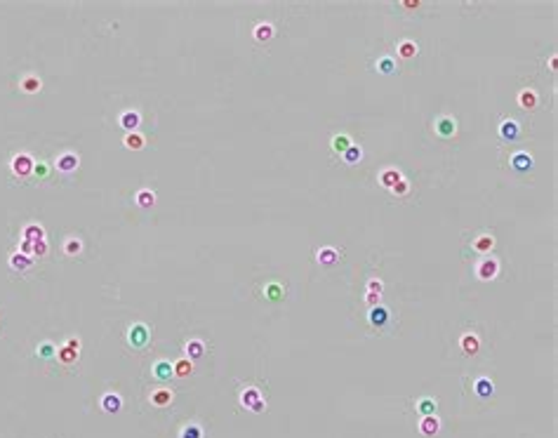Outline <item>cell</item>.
Listing matches in <instances>:
<instances>
[{"instance_id":"6da1fadb","label":"cell","mask_w":558,"mask_h":438,"mask_svg":"<svg viewBox=\"0 0 558 438\" xmlns=\"http://www.w3.org/2000/svg\"><path fill=\"white\" fill-rule=\"evenodd\" d=\"M78 351H80V339L78 337H71L66 344L57 351V358L64 363V365H73L78 361Z\"/></svg>"},{"instance_id":"7a4b0ae2","label":"cell","mask_w":558,"mask_h":438,"mask_svg":"<svg viewBox=\"0 0 558 438\" xmlns=\"http://www.w3.org/2000/svg\"><path fill=\"white\" fill-rule=\"evenodd\" d=\"M33 170H36V163L29 154H17L12 158V172H15L17 177H29Z\"/></svg>"},{"instance_id":"3957f363","label":"cell","mask_w":558,"mask_h":438,"mask_svg":"<svg viewBox=\"0 0 558 438\" xmlns=\"http://www.w3.org/2000/svg\"><path fill=\"white\" fill-rule=\"evenodd\" d=\"M241 403H243V407H248L252 412H262L264 407H266V403L262 400V396H259V391H257L255 386H250V389H245V391L241 393Z\"/></svg>"},{"instance_id":"277c9868","label":"cell","mask_w":558,"mask_h":438,"mask_svg":"<svg viewBox=\"0 0 558 438\" xmlns=\"http://www.w3.org/2000/svg\"><path fill=\"white\" fill-rule=\"evenodd\" d=\"M476 273H478L481 280H492V278H497V273H499V261H497L495 257H483L481 264L476 266Z\"/></svg>"},{"instance_id":"5b68a950","label":"cell","mask_w":558,"mask_h":438,"mask_svg":"<svg viewBox=\"0 0 558 438\" xmlns=\"http://www.w3.org/2000/svg\"><path fill=\"white\" fill-rule=\"evenodd\" d=\"M78 163H80L78 154L66 151V154H62V156H57V158H55V168L59 170V172H64V175H71V172H76Z\"/></svg>"},{"instance_id":"8992f818","label":"cell","mask_w":558,"mask_h":438,"mask_svg":"<svg viewBox=\"0 0 558 438\" xmlns=\"http://www.w3.org/2000/svg\"><path fill=\"white\" fill-rule=\"evenodd\" d=\"M532 165H535V161H532V156L527 154V151H518V154L511 156V170H513V172H518V175L530 172V170H532Z\"/></svg>"},{"instance_id":"52a82bcc","label":"cell","mask_w":558,"mask_h":438,"mask_svg":"<svg viewBox=\"0 0 558 438\" xmlns=\"http://www.w3.org/2000/svg\"><path fill=\"white\" fill-rule=\"evenodd\" d=\"M127 339H130V344L134 346V349H144L146 342H148V328L146 325H141V323L132 325L130 332H127Z\"/></svg>"},{"instance_id":"ba28073f","label":"cell","mask_w":558,"mask_h":438,"mask_svg":"<svg viewBox=\"0 0 558 438\" xmlns=\"http://www.w3.org/2000/svg\"><path fill=\"white\" fill-rule=\"evenodd\" d=\"M434 130H436V134H438V137L450 139V137H455V132H457V123H455V118L443 115V118H438V120H436Z\"/></svg>"},{"instance_id":"9c48e42d","label":"cell","mask_w":558,"mask_h":438,"mask_svg":"<svg viewBox=\"0 0 558 438\" xmlns=\"http://www.w3.org/2000/svg\"><path fill=\"white\" fill-rule=\"evenodd\" d=\"M499 139H504V141H518V139H520L518 123H516V120H511V118L502 120V123H499Z\"/></svg>"},{"instance_id":"30bf717a","label":"cell","mask_w":558,"mask_h":438,"mask_svg":"<svg viewBox=\"0 0 558 438\" xmlns=\"http://www.w3.org/2000/svg\"><path fill=\"white\" fill-rule=\"evenodd\" d=\"M367 321H370L372 328H384L389 323V309L384 304H377V307L370 309V314H367Z\"/></svg>"},{"instance_id":"8fae6325","label":"cell","mask_w":558,"mask_h":438,"mask_svg":"<svg viewBox=\"0 0 558 438\" xmlns=\"http://www.w3.org/2000/svg\"><path fill=\"white\" fill-rule=\"evenodd\" d=\"M419 431L424 433V436H436L438 431H441V419L436 415H427V417H422V422H419Z\"/></svg>"},{"instance_id":"7c38bea8","label":"cell","mask_w":558,"mask_h":438,"mask_svg":"<svg viewBox=\"0 0 558 438\" xmlns=\"http://www.w3.org/2000/svg\"><path fill=\"white\" fill-rule=\"evenodd\" d=\"M473 391L478 398H490L492 393H495V384H492V379L488 377H478L476 382H473Z\"/></svg>"},{"instance_id":"4fadbf2b","label":"cell","mask_w":558,"mask_h":438,"mask_svg":"<svg viewBox=\"0 0 558 438\" xmlns=\"http://www.w3.org/2000/svg\"><path fill=\"white\" fill-rule=\"evenodd\" d=\"M120 407H123V398H120L118 393H104V396H101V410H104V412L113 415Z\"/></svg>"},{"instance_id":"5bb4252c","label":"cell","mask_w":558,"mask_h":438,"mask_svg":"<svg viewBox=\"0 0 558 438\" xmlns=\"http://www.w3.org/2000/svg\"><path fill=\"white\" fill-rule=\"evenodd\" d=\"M401 179H403V177H401V172H398L396 168L382 170V175H380V182H382V186H384V189H394Z\"/></svg>"},{"instance_id":"9a60e30c","label":"cell","mask_w":558,"mask_h":438,"mask_svg":"<svg viewBox=\"0 0 558 438\" xmlns=\"http://www.w3.org/2000/svg\"><path fill=\"white\" fill-rule=\"evenodd\" d=\"M492 247H495V238H492L490 233H481L478 238L473 240V250H476V252H481V254L492 252Z\"/></svg>"},{"instance_id":"2e32d148","label":"cell","mask_w":558,"mask_h":438,"mask_svg":"<svg viewBox=\"0 0 558 438\" xmlns=\"http://www.w3.org/2000/svg\"><path fill=\"white\" fill-rule=\"evenodd\" d=\"M459 346H462V351L464 354H476L478 349H481V342H478V337L476 335H471V332H466V335H462V339H459Z\"/></svg>"},{"instance_id":"e0dca14e","label":"cell","mask_w":558,"mask_h":438,"mask_svg":"<svg viewBox=\"0 0 558 438\" xmlns=\"http://www.w3.org/2000/svg\"><path fill=\"white\" fill-rule=\"evenodd\" d=\"M337 259H339V252L334 247H320L318 250V261L323 266H332V264H337Z\"/></svg>"},{"instance_id":"ac0fdd59","label":"cell","mask_w":558,"mask_h":438,"mask_svg":"<svg viewBox=\"0 0 558 438\" xmlns=\"http://www.w3.org/2000/svg\"><path fill=\"white\" fill-rule=\"evenodd\" d=\"M139 123H141V115L137 113V111H125V113L120 115V125H123L127 132H132Z\"/></svg>"},{"instance_id":"d6986e66","label":"cell","mask_w":558,"mask_h":438,"mask_svg":"<svg viewBox=\"0 0 558 438\" xmlns=\"http://www.w3.org/2000/svg\"><path fill=\"white\" fill-rule=\"evenodd\" d=\"M518 106H520V108H525V111L535 108V106H537V94H535V90H523V92L518 94Z\"/></svg>"},{"instance_id":"ffe728a7","label":"cell","mask_w":558,"mask_h":438,"mask_svg":"<svg viewBox=\"0 0 558 438\" xmlns=\"http://www.w3.org/2000/svg\"><path fill=\"white\" fill-rule=\"evenodd\" d=\"M203 354H205V346H203L201 339H189V342H186V356H189L191 361L201 358Z\"/></svg>"},{"instance_id":"44dd1931","label":"cell","mask_w":558,"mask_h":438,"mask_svg":"<svg viewBox=\"0 0 558 438\" xmlns=\"http://www.w3.org/2000/svg\"><path fill=\"white\" fill-rule=\"evenodd\" d=\"M170 400H172L170 389H158V391H153V393H151V403H153L155 407H165V405H170Z\"/></svg>"},{"instance_id":"7402d4cb","label":"cell","mask_w":558,"mask_h":438,"mask_svg":"<svg viewBox=\"0 0 558 438\" xmlns=\"http://www.w3.org/2000/svg\"><path fill=\"white\" fill-rule=\"evenodd\" d=\"M341 158H344V163H346V165H356V163H360V158H363V151H360V146L351 144L349 149L341 154Z\"/></svg>"},{"instance_id":"603a6c76","label":"cell","mask_w":558,"mask_h":438,"mask_svg":"<svg viewBox=\"0 0 558 438\" xmlns=\"http://www.w3.org/2000/svg\"><path fill=\"white\" fill-rule=\"evenodd\" d=\"M273 38V26L271 24H257L255 26V40L257 43H266Z\"/></svg>"},{"instance_id":"cb8c5ba5","label":"cell","mask_w":558,"mask_h":438,"mask_svg":"<svg viewBox=\"0 0 558 438\" xmlns=\"http://www.w3.org/2000/svg\"><path fill=\"white\" fill-rule=\"evenodd\" d=\"M144 144H146L144 134H139V132H127V137H125V146H127V149L139 151V149H144Z\"/></svg>"},{"instance_id":"d4e9b609","label":"cell","mask_w":558,"mask_h":438,"mask_svg":"<svg viewBox=\"0 0 558 438\" xmlns=\"http://www.w3.org/2000/svg\"><path fill=\"white\" fill-rule=\"evenodd\" d=\"M172 372H174L177 377L191 375V372H194V361H191V358H181V361H177L174 365H172Z\"/></svg>"},{"instance_id":"484cf974","label":"cell","mask_w":558,"mask_h":438,"mask_svg":"<svg viewBox=\"0 0 558 438\" xmlns=\"http://www.w3.org/2000/svg\"><path fill=\"white\" fill-rule=\"evenodd\" d=\"M153 375H155V379L165 382V379H170L174 372H172V365L167 361H158L155 363V368H153Z\"/></svg>"},{"instance_id":"4316f807","label":"cell","mask_w":558,"mask_h":438,"mask_svg":"<svg viewBox=\"0 0 558 438\" xmlns=\"http://www.w3.org/2000/svg\"><path fill=\"white\" fill-rule=\"evenodd\" d=\"M137 205H139V208H144V210L153 208V205H155V193L148 191V189H141V191L137 193Z\"/></svg>"},{"instance_id":"83f0119b","label":"cell","mask_w":558,"mask_h":438,"mask_svg":"<svg viewBox=\"0 0 558 438\" xmlns=\"http://www.w3.org/2000/svg\"><path fill=\"white\" fill-rule=\"evenodd\" d=\"M351 144H353V141H351L349 134H334L332 137V151L334 154H344Z\"/></svg>"},{"instance_id":"f1b7e54d","label":"cell","mask_w":558,"mask_h":438,"mask_svg":"<svg viewBox=\"0 0 558 438\" xmlns=\"http://www.w3.org/2000/svg\"><path fill=\"white\" fill-rule=\"evenodd\" d=\"M24 236H26V240H31V243H36V240H45L43 226H38V224H29V226H24Z\"/></svg>"},{"instance_id":"f546056e","label":"cell","mask_w":558,"mask_h":438,"mask_svg":"<svg viewBox=\"0 0 558 438\" xmlns=\"http://www.w3.org/2000/svg\"><path fill=\"white\" fill-rule=\"evenodd\" d=\"M417 412L422 417H427V415H436V400L434 398H419L417 400Z\"/></svg>"},{"instance_id":"4dcf8cb0","label":"cell","mask_w":558,"mask_h":438,"mask_svg":"<svg viewBox=\"0 0 558 438\" xmlns=\"http://www.w3.org/2000/svg\"><path fill=\"white\" fill-rule=\"evenodd\" d=\"M40 87H43V83H40V78H38V76H26V78L22 80V90H24V92H29V94L38 92Z\"/></svg>"},{"instance_id":"1f68e13d","label":"cell","mask_w":558,"mask_h":438,"mask_svg":"<svg viewBox=\"0 0 558 438\" xmlns=\"http://www.w3.org/2000/svg\"><path fill=\"white\" fill-rule=\"evenodd\" d=\"M10 266H12V269H29V266H31V257H24L22 252H15L12 254V257H10Z\"/></svg>"},{"instance_id":"d6a6232c","label":"cell","mask_w":558,"mask_h":438,"mask_svg":"<svg viewBox=\"0 0 558 438\" xmlns=\"http://www.w3.org/2000/svg\"><path fill=\"white\" fill-rule=\"evenodd\" d=\"M398 54H401V59H412V57L417 54V45H415L412 40H403V43L398 45Z\"/></svg>"},{"instance_id":"836d02e7","label":"cell","mask_w":558,"mask_h":438,"mask_svg":"<svg viewBox=\"0 0 558 438\" xmlns=\"http://www.w3.org/2000/svg\"><path fill=\"white\" fill-rule=\"evenodd\" d=\"M179 438H203V429L198 424H186L181 429V433H179Z\"/></svg>"},{"instance_id":"e575fe53","label":"cell","mask_w":558,"mask_h":438,"mask_svg":"<svg viewBox=\"0 0 558 438\" xmlns=\"http://www.w3.org/2000/svg\"><path fill=\"white\" fill-rule=\"evenodd\" d=\"M80 250H83V243L78 238H69L64 243V252L71 254V257H73V254H80Z\"/></svg>"},{"instance_id":"d590c367","label":"cell","mask_w":558,"mask_h":438,"mask_svg":"<svg viewBox=\"0 0 558 438\" xmlns=\"http://www.w3.org/2000/svg\"><path fill=\"white\" fill-rule=\"evenodd\" d=\"M377 71H380V73H394L396 71V64H394V59H391V57H382L380 62H377Z\"/></svg>"},{"instance_id":"8d00e7d4","label":"cell","mask_w":558,"mask_h":438,"mask_svg":"<svg viewBox=\"0 0 558 438\" xmlns=\"http://www.w3.org/2000/svg\"><path fill=\"white\" fill-rule=\"evenodd\" d=\"M38 356L40 358H52V356H57V349L50 344V342H45V344L38 346Z\"/></svg>"},{"instance_id":"74e56055","label":"cell","mask_w":558,"mask_h":438,"mask_svg":"<svg viewBox=\"0 0 558 438\" xmlns=\"http://www.w3.org/2000/svg\"><path fill=\"white\" fill-rule=\"evenodd\" d=\"M391 191H394L396 196H405V193L410 191V184H408V182H405V179H401V182H398V184H396L394 189H391Z\"/></svg>"},{"instance_id":"f35d334b","label":"cell","mask_w":558,"mask_h":438,"mask_svg":"<svg viewBox=\"0 0 558 438\" xmlns=\"http://www.w3.org/2000/svg\"><path fill=\"white\" fill-rule=\"evenodd\" d=\"M382 287H384V285H382L380 278H370V280H367V292H377V295H382Z\"/></svg>"},{"instance_id":"ab89813d","label":"cell","mask_w":558,"mask_h":438,"mask_svg":"<svg viewBox=\"0 0 558 438\" xmlns=\"http://www.w3.org/2000/svg\"><path fill=\"white\" fill-rule=\"evenodd\" d=\"M365 304H367V307H377V304H380V295H377V292H367V295H365Z\"/></svg>"},{"instance_id":"60d3db41","label":"cell","mask_w":558,"mask_h":438,"mask_svg":"<svg viewBox=\"0 0 558 438\" xmlns=\"http://www.w3.org/2000/svg\"><path fill=\"white\" fill-rule=\"evenodd\" d=\"M403 8L415 10V8H419V3H417V0H415V3H412V0H405V3H403Z\"/></svg>"},{"instance_id":"b9f144b4","label":"cell","mask_w":558,"mask_h":438,"mask_svg":"<svg viewBox=\"0 0 558 438\" xmlns=\"http://www.w3.org/2000/svg\"><path fill=\"white\" fill-rule=\"evenodd\" d=\"M549 66H551V69H553V71H556V66H558V57H556V54H553V57H551Z\"/></svg>"}]
</instances>
